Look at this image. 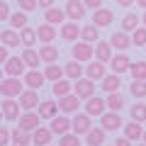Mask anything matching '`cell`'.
I'll list each match as a JSON object with an SVG mask.
<instances>
[{
  "instance_id": "obj_21",
  "label": "cell",
  "mask_w": 146,
  "mask_h": 146,
  "mask_svg": "<svg viewBox=\"0 0 146 146\" xmlns=\"http://www.w3.org/2000/svg\"><path fill=\"white\" fill-rule=\"evenodd\" d=\"M141 124H144V122H136V119H131V117H129V122L122 127V134L129 136V139L136 144V141L144 139V129H146V127H141Z\"/></svg>"
},
{
  "instance_id": "obj_28",
  "label": "cell",
  "mask_w": 146,
  "mask_h": 146,
  "mask_svg": "<svg viewBox=\"0 0 146 146\" xmlns=\"http://www.w3.org/2000/svg\"><path fill=\"white\" fill-rule=\"evenodd\" d=\"M68 20V15H66V10H61V7H49V10H44V22H51V25H56V27H61L63 22Z\"/></svg>"
},
{
  "instance_id": "obj_18",
  "label": "cell",
  "mask_w": 146,
  "mask_h": 146,
  "mask_svg": "<svg viewBox=\"0 0 146 146\" xmlns=\"http://www.w3.org/2000/svg\"><path fill=\"white\" fill-rule=\"evenodd\" d=\"M0 44H3V46H7V49L22 46V34H20V29H15V27L3 29V32H0Z\"/></svg>"
},
{
  "instance_id": "obj_26",
  "label": "cell",
  "mask_w": 146,
  "mask_h": 146,
  "mask_svg": "<svg viewBox=\"0 0 146 146\" xmlns=\"http://www.w3.org/2000/svg\"><path fill=\"white\" fill-rule=\"evenodd\" d=\"M105 139H107V131L98 124L85 134V146H105Z\"/></svg>"
},
{
  "instance_id": "obj_22",
  "label": "cell",
  "mask_w": 146,
  "mask_h": 146,
  "mask_svg": "<svg viewBox=\"0 0 146 146\" xmlns=\"http://www.w3.org/2000/svg\"><path fill=\"white\" fill-rule=\"evenodd\" d=\"M110 44H112L117 51H127L134 42H131V34H129V32L117 29V32H112V36H110Z\"/></svg>"
},
{
  "instance_id": "obj_51",
  "label": "cell",
  "mask_w": 146,
  "mask_h": 146,
  "mask_svg": "<svg viewBox=\"0 0 146 146\" xmlns=\"http://www.w3.org/2000/svg\"><path fill=\"white\" fill-rule=\"evenodd\" d=\"M39 7L42 10H49V7H54V0H39Z\"/></svg>"
},
{
  "instance_id": "obj_15",
  "label": "cell",
  "mask_w": 146,
  "mask_h": 146,
  "mask_svg": "<svg viewBox=\"0 0 146 146\" xmlns=\"http://www.w3.org/2000/svg\"><path fill=\"white\" fill-rule=\"evenodd\" d=\"M17 100H20V105H22V110H25V112L36 110V107H39V102H42V100H39V90H34V88H25V90H22V95H20Z\"/></svg>"
},
{
  "instance_id": "obj_29",
  "label": "cell",
  "mask_w": 146,
  "mask_h": 146,
  "mask_svg": "<svg viewBox=\"0 0 146 146\" xmlns=\"http://www.w3.org/2000/svg\"><path fill=\"white\" fill-rule=\"evenodd\" d=\"M51 93H54V98H63V95H71L73 93V80L71 78H61V80H56V83H51Z\"/></svg>"
},
{
  "instance_id": "obj_57",
  "label": "cell",
  "mask_w": 146,
  "mask_h": 146,
  "mask_svg": "<svg viewBox=\"0 0 146 146\" xmlns=\"http://www.w3.org/2000/svg\"><path fill=\"white\" fill-rule=\"evenodd\" d=\"M46 146H54V144H46ZM56 146H58V144H56Z\"/></svg>"
},
{
  "instance_id": "obj_44",
  "label": "cell",
  "mask_w": 146,
  "mask_h": 146,
  "mask_svg": "<svg viewBox=\"0 0 146 146\" xmlns=\"http://www.w3.org/2000/svg\"><path fill=\"white\" fill-rule=\"evenodd\" d=\"M17 7L25 12H34L39 7V0H17Z\"/></svg>"
},
{
  "instance_id": "obj_3",
  "label": "cell",
  "mask_w": 146,
  "mask_h": 146,
  "mask_svg": "<svg viewBox=\"0 0 146 146\" xmlns=\"http://www.w3.org/2000/svg\"><path fill=\"white\" fill-rule=\"evenodd\" d=\"M71 56L78 58V61L88 63L95 58V46L90 42H83V39H78V42H73V49H71Z\"/></svg>"
},
{
  "instance_id": "obj_23",
  "label": "cell",
  "mask_w": 146,
  "mask_h": 146,
  "mask_svg": "<svg viewBox=\"0 0 146 146\" xmlns=\"http://www.w3.org/2000/svg\"><path fill=\"white\" fill-rule=\"evenodd\" d=\"M131 63L134 61H129V56H127V51H117L115 56H112V61H110V68L115 73H129V68H131Z\"/></svg>"
},
{
  "instance_id": "obj_41",
  "label": "cell",
  "mask_w": 146,
  "mask_h": 146,
  "mask_svg": "<svg viewBox=\"0 0 146 146\" xmlns=\"http://www.w3.org/2000/svg\"><path fill=\"white\" fill-rule=\"evenodd\" d=\"M129 73H131V80H146V61H134Z\"/></svg>"
},
{
  "instance_id": "obj_9",
  "label": "cell",
  "mask_w": 146,
  "mask_h": 146,
  "mask_svg": "<svg viewBox=\"0 0 146 146\" xmlns=\"http://www.w3.org/2000/svg\"><path fill=\"white\" fill-rule=\"evenodd\" d=\"M83 100L78 98L76 93H71V95H63V98H58V107H61V112L63 115H76V112H80V107H83Z\"/></svg>"
},
{
  "instance_id": "obj_24",
  "label": "cell",
  "mask_w": 146,
  "mask_h": 146,
  "mask_svg": "<svg viewBox=\"0 0 146 146\" xmlns=\"http://www.w3.org/2000/svg\"><path fill=\"white\" fill-rule=\"evenodd\" d=\"M122 88V78H119V73H107V76H105L102 80H100V90H102L105 95L107 93H117V90Z\"/></svg>"
},
{
  "instance_id": "obj_17",
  "label": "cell",
  "mask_w": 146,
  "mask_h": 146,
  "mask_svg": "<svg viewBox=\"0 0 146 146\" xmlns=\"http://www.w3.org/2000/svg\"><path fill=\"white\" fill-rule=\"evenodd\" d=\"M36 112L42 115V119H49V122H51L56 115H61L58 100H54V98H51V100H42V102H39V107H36Z\"/></svg>"
},
{
  "instance_id": "obj_16",
  "label": "cell",
  "mask_w": 146,
  "mask_h": 146,
  "mask_svg": "<svg viewBox=\"0 0 146 146\" xmlns=\"http://www.w3.org/2000/svg\"><path fill=\"white\" fill-rule=\"evenodd\" d=\"M22 80H25L27 88H34V90L44 88V83H49L46 76H44V71H39V68H29V71L22 76Z\"/></svg>"
},
{
  "instance_id": "obj_37",
  "label": "cell",
  "mask_w": 146,
  "mask_h": 146,
  "mask_svg": "<svg viewBox=\"0 0 146 146\" xmlns=\"http://www.w3.org/2000/svg\"><path fill=\"white\" fill-rule=\"evenodd\" d=\"M27 25H29V12H25V10H15V12H12V17H10V27L22 29V27H27Z\"/></svg>"
},
{
  "instance_id": "obj_36",
  "label": "cell",
  "mask_w": 146,
  "mask_h": 146,
  "mask_svg": "<svg viewBox=\"0 0 146 146\" xmlns=\"http://www.w3.org/2000/svg\"><path fill=\"white\" fill-rule=\"evenodd\" d=\"M39 54H42V61L44 63H56L58 61V49L54 46V44H42Z\"/></svg>"
},
{
  "instance_id": "obj_48",
  "label": "cell",
  "mask_w": 146,
  "mask_h": 146,
  "mask_svg": "<svg viewBox=\"0 0 146 146\" xmlns=\"http://www.w3.org/2000/svg\"><path fill=\"white\" fill-rule=\"evenodd\" d=\"M85 7L88 10H98V7H102V0H83Z\"/></svg>"
},
{
  "instance_id": "obj_58",
  "label": "cell",
  "mask_w": 146,
  "mask_h": 146,
  "mask_svg": "<svg viewBox=\"0 0 146 146\" xmlns=\"http://www.w3.org/2000/svg\"><path fill=\"white\" fill-rule=\"evenodd\" d=\"M110 146H115V141H112V144H110Z\"/></svg>"
},
{
  "instance_id": "obj_27",
  "label": "cell",
  "mask_w": 146,
  "mask_h": 146,
  "mask_svg": "<svg viewBox=\"0 0 146 146\" xmlns=\"http://www.w3.org/2000/svg\"><path fill=\"white\" fill-rule=\"evenodd\" d=\"M63 68H66V78H71V80H78V78H83V76H85L83 61H78V58H73V56H71V61H68Z\"/></svg>"
},
{
  "instance_id": "obj_32",
  "label": "cell",
  "mask_w": 146,
  "mask_h": 146,
  "mask_svg": "<svg viewBox=\"0 0 146 146\" xmlns=\"http://www.w3.org/2000/svg\"><path fill=\"white\" fill-rule=\"evenodd\" d=\"M44 76H46L49 83H56V80L66 78V68L58 66V63H46V68H44Z\"/></svg>"
},
{
  "instance_id": "obj_10",
  "label": "cell",
  "mask_w": 146,
  "mask_h": 146,
  "mask_svg": "<svg viewBox=\"0 0 146 146\" xmlns=\"http://www.w3.org/2000/svg\"><path fill=\"white\" fill-rule=\"evenodd\" d=\"M90 129H93V117H90L85 110L83 112H76V115H73V131L78 136H85Z\"/></svg>"
},
{
  "instance_id": "obj_54",
  "label": "cell",
  "mask_w": 146,
  "mask_h": 146,
  "mask_svg": "<svg viewBox=\"0 0 146 146\" xmlns=\"http://www.w3.org/2000/svg\"><path fill=\"white\" fill-rule=\"evenodd\" d=\"M141 141H144V144H146V129H144V139H141Z\"/></svg>"
},
{
  "instance_id": "obj_7",
  "label": "cell",
  "mask_w": 146,
  "mask_h": 146,
  "mask_svg": "<svg viewBox=\"0 0 146 146\" xmlns=\"http://www.w3.org/2000/svg\"><path fill=\"white\" fill-rule=\"evenodd\" d=\"M49 127H51V131L56 136H63V134H68V131H73V117L71 115H56L51 122H49Z\"/></svg>"
},
{
  "instance_id": "obj_45",
  "label": "cell",
  "mask_w": 146,
  "mask_h": 146,
  "mask_svg": "<svg viewBox=\"0 0 146 146\" xmlns=\"http://www.w3.org/2000/svg\"><path fill=\"white\" fill-rule=\"evenodd\" d=\"M12 144V129L0 127V146H10Z\"/></svg>"
},
{
  "instance_id": "obj_14",
  "label": "cell",
  "mask_w": 146,
  "mask_h": 146,
  "mask_svg": "<svg viewBox=\"0 0 146 146\" xmlns=\"http://www.w3.org/2000/svg\"><path fill=\"white\" fill-rule=\"evenodd\" d=\"M63 10H66L68 20H73V22H80L85 15H88V7H85V3H83V0H68Z\"/></svg>"
},
{
  "instance_id": "obj_33",
  "label": "cell",
  "mask_w": 146,
  "mask_h": 146,
  "mask_svg": "<svg viewBox=\"0 0 146 146\" xmlns=\"http://www.w3.org/2000/svg\"><path fill=\"white\" fill-rule=\"evenodd\" d=\"M20 34H22V46H25V49L34 46V44L39 42V34H36V29H34V27H29V25H27V27H22V29H20Z\"/></svg>"
},
{
  "instance_id": "obj_25",
  "label": "cell",
  "mask_w": 146,
  "mask_h": 146,
  "mask_svg": "<svg viewBox=\"0 0 146 146\" xmlns=\"http://www.w3.org/2000/svg\"><path fill=\"white\" fill-rule=\"evenodd\" d=\"M54 131H51V127H36L34 131H32V139H34V146H46V144H51L54 141Z\"/></svg>"
},
{
  "instance_id": "obj_55",
  "label": "cell",
  "mask_w": 146,
  "mask_h": 146,
  "mask_svg": "<svg viewBox=\"0 0 146 146\" xmlns=\"http://www.w3.org/2000/svg\"><path fill=\"white\" fill-rule=\"evenodd\" d=\"M136 146H146V144H144V141H141V144H136Z\"/></svg>"
},
{
  "instance_id": "obj_5",
  "label": "cell",
  "mask_w": 146,
  "mask_h": 146,
  "mask_svg": "<svg viewBox=\"0 0 146 146\" xmlns=\"http://www.w3.org/2000/svg\"><path fill=\"white\" fill-rule=\"evenodd\" d=\"M83 110L88 112L90 117H98V119H100V117L107 112V100H105L102 95H93V98H88L83 102Z\"/></svg>"
},
{
  "instance_id": "obj_40",
  "label": "cell",
  "mask_w": 146,
  "mask_h": 146,
  "mask_svg": "<svg viewBox=\"0 0 146 146\" xmlns=\"http://www.w3.org/2000/svg\"><path fill=\"white\" fill-rule=\"evenodd\" d=\"M129 93H131V98L144 100L146 98V80H131L129 83Z\"/></svg>"
},
{
  "instance_id": "obj_13",
  "label": "cell",
  "mask_w": 146,
  "mask_h": 146,
  "mask_svg": "<svg viewBox=\"0 0 146 146\" xmlns=\"http://www.w3.org/2000/svg\"><path fill=\"white\" fill-rule=\"evenodd\" d=\"M100 127H102L105 131H119L122 127H124V122H122L119 112H112V110H107V112L100 117Z\"/></svg>"
},
{
  "instance_id": "obj_38",
  "label": "cell",
  "mask_w": 146,
  "mask_h": 146,
  "mask_svg": "<svg viewBox=\"0 0 146 146\" xmlns=\"http://www.w3.org/2000/svg\"><path fill=\"white\" fill-rule=\"evenodd\" d=\"M105 100H107V110H112V112H119V110L124 107V98L119 95V90H117V93H107Z\"/></svg>"
},
{
  "instance_id": "obj_50",
  "label": "cell",
  "mask_w": 146,
  "mask_h": 146,
  "mask_svg": "<svg viewBox=\"0 0 146 146\" xmlns=\"http://www.w3.org/2000/svg\"><path fill=\"white\" fill-rule=\"evenodd\" d=\"M115 3H117L119 7H131V5L136 3V0H115Z\"/></svg>"
},
{
  "instance_id": "obj_39",
  "label": "cell",
  "mask_w": 146,
  "mask_h": 146,
  "mask_svg": "<svg viewBox=\"0 0 146 146\" xmlns=\"http://www.w3.org/2000/svg\"><path fill=\"white\" fill-rule=\"evenodd\" d=\"M129 117L131 119H136V122H146V102H134L129 107Z\"/></svg>"
},
{
  "instance_id": "obj_52",
  "label": "cell",
  "mask_w": 146,
  "mask_h": 146,
  "mask_svg": "<svg viewBox=\"0 0 146 146\" xmlns=\"http://www.w3.org/2000/svg\"><path fill=\"white\" fill-rule=\"evenodd\" d=\"M136 5H139V7H144V10H146V0H136Z\"/></svg>"
},
{
  "instance_id": "obj_12",
  "label": "cell",
  "mask_w": 146,
  "mask_h": 146,
  "mask_svg": "<svg viewBox=\"0 0 146 146\" xmlns=\"http://www.w3.org/2000/svg\"><path fill=\"white\" fill-rule=\"evenodd\" d=\"M112 22H115V10L112 7H98V10H93V25H98L100 29H105V27H112Z\"/></svg>"
},
{
  "instance_id": "obj_46",
  "label": "cell",
  "mask_w": 146,
  "mask_h": 146,
  "mask_svg": "<svg viewBox=\"0 0 146 146\" xmlns=\"http://www.w3.org/2000/svg\"><path fill=\"white\" fill-rule=\"evenodd\" d=\"M10 17H12V10H10V5H7V0H3V3H0V20L10 22Z\"/></svg>"
},
{
  "instance_id": "obj_42",
  "label": "cell",
  "mask_w": 146,
  "mask_h": 146,
  "mask_svg": "<svg viewBox=\"0 0 146 146\" xmlns=\"http://www.w3.org/2000/svg\"><path fill=\"white\" fill-rule=\"evenodd\" d=\"M58 146H83V141L76 131H68V134L58 136Z\"/></svg>"
},
{
  "instance_id": "obj_2",
  "label": "cell",
  "mask_w": 146,
  "mask_h": 146,
  "mask_svg": "<svg viewBox=\"0 0 146 146\" xmlns=\"http://www.w3.org/2000/svg\"><path fill=\"white\" fill-rule=\"evenodd\" d=\"M0 107H3V119L5 122H17L22 117V112H25L17 98H3V105Z\"/></svg>"
},
{
  "instance_id": "obj_8",
  "label": "cell",
  "mask_w": 146,
  "mask_h": 146,
  "mask_svg": "<svg viewBox=\"0 0 146 146\" xmlns=\"http://www.w3.org/2000/svg\"><path fill=\"white\" fill-rule=\"evenodd\" d=\"M80 32H83V27H80L78 22H73V20H66L61 27H58V34H61L63 42H78Z\"/></svg>"
},
{
  "instance_id": "obj_53",
  "label": "cell",
  "mask_w": 146,
  "mask_h": 146,
  "mask_svg": "<svg viewBox=\"0 0 146 146\" xmlns=\"http://www.w3.org/2000/svg\"><path fill=\"white\" fill-rule=\"evenodd\" d=\"M141 25H144V27H146V10H144V12H141Z\"/></svg>"
},
{
  "instance_id": "obj_43",
  "label": "cell",
  "mask_w": 146,
  "mask_h": 146,
  "mask_svg": "<svg viewBox=\"0 0 146 146\" xmlns=\"http://www.w3.org/2000/svg\"><path fill=\"white\" fill-rule=\"evenodd\" d=\"M131 42H134V46H146V27L144 25L131 32Z\"/></svg>"
},
{
  "instance_id": "obj_19",
  "label": "cell",
  "mask_w": 146,
  "mask_h": 146,
  "mask_svg": "<svg viewBox=\"0 0 146 146\" xmlns=\"http://www.w3.org/2000/svg\"><path fill=\"white\" fill-rule=\"evenodd\" d=\"M17 124L27 131H34L36 127H42V115L36 110H29V112H22V117L17 119Z\"/></svg>"
},
{
  "instance_id": "obj_11",
  "label": "cell",
  "mask_w": 146,
  "mask_h": 146,
  "mask_svg": "<svg viewBox=\"0 0 146 146\" xmlns=\"http://www.w3.org/2000/svg\"><path fill=\"white\" fill-rule=\"evenodd\" d=\"M107 66H110V63L100 61V58H93V61L85 63V76H88V78H93V80H102L105 76L110 73Z\"/></svg>"
},
{
  "instance_id": "obj_56",
  "label": "cell",
  "mask_w": 146,
  "mask_h": 146,
  "mask_svg": "<svg viewBox=\"0 0 146 146\" xmlns=\"http://www.w3.org/2000/svg\"><path fill=\"white\" fill-rule=\"evenodd\" d=\"M10 146H20V144H10Z\"/></svg>"
},
{
  "instance_id": "obj_31",
  "label": "cell",
  "mask_w": 146,
  "mask_h": 146,
  "mask_svg": "<svg viewBox=\"0 0 146 146\" xmlns=\"http://www.w3.org/2000/svg\"><path fill=\"white\" fill-rule=\"evenodd\" d=\"M22 58H25V63H27V68H39L42 66V54H39V49H34V46H29V49H25L22 51Z\"/></svg>"
},
{
  "instance_id": "obj_20",
  "label": "cell",
  "mask_w": 146,
  "mask_h": 146,
  "mask_svg": "<svg viewBox=\"0 0 146 146\" xmlns=\"http://www.w3.org/2000/svg\"><path fill=\"white\" fill-rule=\"evenodd\" d=\"M36 34H39V42L42 44H54V39L61 36L58 34V27L51 25V22H42V25L36 27Z\"/></svg>"
},
{
  "instance_id": "obj_4",
  "label": "cell",
  "mask_w": 146,
  "mask_h": 146,
  "mask_svg": "<svg viewBox=\"0 0 146 146\" xmlns=\"http://www.w3.org/2000/svg\"><path fill=\"white\" fill-rule=\"evenodd\" d=\"M95 83L98 80H93V78H88V76H83V78H78V80H73V93L78 95L80 100H88V98H93L95 95Z\"/></svg>"
},
{
  "instance_id": "obj_1",
  "label": "cell",
  "mask_w": 146,
  "mask_h": 146,
  "mask_svg": "<svg viewBox=\"0 0 146 146\" xmlns=\"http://www.w3.org/2000/svg\"><path fill=\"white\" fill-rule=\"evenodd\" d=\"M25 88H27V85H25V80H22V78L5 76V78L0 80V93H3V98H20Z\"/></svg>"
},
{
  "instance_id": "obj_35",
  "label": "cell",
  "mask_w": 146,
  "mask_h": 146,
  "mask_svg": "<svg viewBox=\"0 0 146 146\" xmlns=\"http://www.w3.org/2000/svg\"><path fill=\"white\" fill-rule=\"evenodd\" d=\"M136 27H141V15H136V12H127V15L122 17V29L131 34Z\"/></svg>"
},
{
  "instance_id": "obj_34",
  "label": "cell",
  "mask_w": 146,
  "mask_h": 146,
  "mask_svg": "<svg viewBox=\"0 0 146 146\" xmlns=\"http://www.w3.org/2000/svg\"><path fill=\"white\" fill-rule=\"evenodd\" d=\"M80 39H83V42H90V44H98V42H100V27L93 25V22L85 25L83 32H80Z\"/></svg>"
},
{
  "instance_id": "obj_6",
  "label": "cell",
  "mask_w": 146,
  "mask_h": 146,
  "mask_svg": "<svg viewBox=\"0 0 146 146\" xmlns=\"http://www.w3.org/2000/svg\"><path fill=\"white\" fill-rule=\"evenodd\" d=\"M27 71H29V68H27V63H25L22 56H10L7 63L3 66V73H5V76H12V78H22Z\"/></svg>"
},
{
  "instance_id": "obj_30",
  "label": "cell",
  "mask_w": 146,
  "mask_h": 146,
  "mask_svg": "<svg viewBox=\"0 0 146 146\" xmlns=\"http://www.w3.org/2000/svg\"><path fill=\"white\" fill-rule=\"evenodd\" d=\"M112 49H115V46H112L110 42H98V44H95V58L110 63V61H112V56H115V51H112Z\"/></svg>"
},
{
  "instance_id": "obj_49",
  "label": "cell",
  "mask_w": 146,
  "mask_h": 146,
  "mask_svg": "<svg viewBox=\"0 0 146 146\" xmlns=\"http://www.w3.org/2000/svg\"><path fill=\"white\" fill-rule=\"evenodd\" d=\"M7 58H10V49H7V46H3V49H0V66H5V63H7Z\"/></svg>"
},
{
  "instance_id": "obj_47",
  "label": "cell",
  "mask_w": 146,
  "mask_h": 146,
  "mask_svg": "<svg viewBox=\"0 0 146 146\" xmlns=\"http://www.w3.org/2000/svg\"><path fill=\"white\" fill-rule=\"evenodd\" d=\"M115 146H136V144L129 139V136H124V134H122V136H117V139H115Z\"/></svg>"
}]
</instances>
